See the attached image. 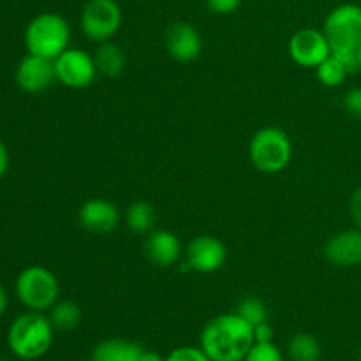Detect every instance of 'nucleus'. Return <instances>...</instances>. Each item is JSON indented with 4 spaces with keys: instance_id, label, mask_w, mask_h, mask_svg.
Masks as SVG:
<instances>
[{
    "instance_id": "obj_1",
    "label": "nucleus",
    "mask_w": 361,
    "mask_h": 361,
    "mask_svg": "<svg viewBox=\"0 0 361 361\" xmlns=\"http://www.w3.org/2000/svg\"><path fill=\"white\" fill-rule=\"evenodd\" d=\"M254 342V326L236 312L210 319L200 335V348L212 361H243Z\"/></svg>"
},
{
    "instance_id": "obj_2",
    "label": "nucleus",
    "mask_w": 361,
    "mask_h": 361,
    "mask_svg": "<svg viewBox=\"0 0 361 361\" xmlns=\"http://www.w3.org/2000/svg\"><path fill=\"white\" fill-rule=\"evenodd\" d=\"M53 335L55 328L51 321L42 316V312L28 310L11 323L7 344L13 355L20 360H39L51 349Z\"/></svg>"
},
{
    "instance_id": "obj_3",
    "label": "nucleus",
    "mask_w": 361,
    "mask_h": 361,
    "mask_svg": "<svg viewBox=\"0 0 361 361\" xmlns=\"http://www.w3.org/2000/svg\"><path fill=\"white\" fill-rule=\"evenodd\" d=\"M71 27L59 13H41L25 30V46L30 55L55 60L69 48Z\"/></svg>"
},
{
    "instance_id": "obj_4",
    "label": "nucleus",
    "mask_w": 361,
    "mask_h": 361,
    "mask_svg": "<svg viewBox=\"0 0 361 361\" xmlns=\"http://www.w3.org/2000/svg\"><path fill=\"white\" fill-rule=\"evenodd\" d=\"M249 157L257 171L274 175L288 168L291 162L293 143L279 127H263L250 140Z\"/></svg>"
},
{
    "instance_id": "obj_5",
    "label": "nucleus",
    "mask_w": 361,
    "mask_h": 361,
    "mask_svg": "<svg viewBox=\"0 0 361 361\" xmlns=\"http://www.w3.org/2000/svg\"><path fill=\"white\" fill-rule=\"evenodd\" d=\"M16 295L20 302L34 312H46L60 296V286L55 274L44 267H28L16 279Z\"/></svg>"
},
{
    "instance_id": "obj_6",
    "label": "nucleus",
    "mask_w": 361,
    "mask_h": 361,
    "mask_svg": "<svg viewBox=\"0 0 361 361\" xmlns=\"http://www.w3.org/2000/svg\"><path fill=\"white\" fill-rule=\"evenodd\" d=\"M334 51H356L361 44V6L345 2L334 7L323 23Z\"/></svg>"
},
{
    "instance_id": "obj_7",
    "label": "nucleus",
    "mask_w": 361,
    "mask_h": 361,
    "mask_svg": "<svg viewBox=\"0 0 361 361\" xmlns=\"http://www.w3.org/2000/svg\"><path fill=\"white\" fill-rule=\"evenodd\" d=\"M123 14L116 0H88L80 16L85 37L95 44L108 42L118 34Z\"/></svg>"
},
{
    "instance_id": "obj_8",
    "label": "nucleus",
    "mask_w": 361,
    "mask_h": 361,
    "mask_svg": "<svg viewBox=\"0 0 361 361\" xmlns=\"http://www.w3.org/2000/svg\"><path fill=\"white\" fill-rule=\"evenodd\" d=\"M53 63H55L56 81L63 87L76 88V90L94 83L97 74L94 55L80 48H67L53 60Z\"/></svg>"
},
{
    "instance_id": "obj_9",
    "label": "nucleus",
    "mask_w": 361,
    "mask_h": 361,
    "mask_svg": "<svg viewBox=\"0 0 361 361\" xmlns=\"http://www.w3.org/2000/svg\"><path fill=\"white\" fill-rule=\"evenodd\" d=\"M288 53L295 63L305 69H316L331 55V46L323 30L302 28L289 39Z\"/></svg>"
},
{
    "instance_id": "obj_10",
    "label": "nucleus",
    "mask_w": 361,
    "mask_h": 361,
    "mask_svg": "<svg viewBox=\"0 0 361 361\" xmlns=\"http://www.w3.org/2000/svg\"><path fill=\"white\" fill-rule=\"evenodd\" d=\"M228 249L217 236L200 235L189 242L185 249V261L190 270L197 274H214L224 267Z\"/></svg>"
},
{
    "instance_id": "obj_11",
    "label": "nucleus",
    "mask_w": 361,
    "mask_h": 361,
    "mask_svg": "<svg viewBox=\"0 0 361 361\" xmlns=\"http://www.w3.org/2000/svg\"><path fill=\"white\" fill-rule=\"evenodd\" d=\"M164 46L168 55L176 62H192L201 55L203 39L200 30L187 21H175L164 34Z\"/></svg>"
},
{
    "instance_id": "obj_12",
    "label": "nucleus",
    "mask_w": 361,
    "mask_h": 361,
    "mask_svg": "<svg viewBox=\"0 0 361 361\" xmlns=\"http://www.w3.org/2000/svg\"><path fill=\"white\" fill-rule=\"evenodd\" d=\"M56 81L55 63L49 59L28 53L16 67V83L27 94H39Z\"/></svg>"
},
{
    "instance_id": "obj_13",
    "label": "nucleus",
    "mask_w": 361,
    "mask_h": 361,
    "mask_svg": "<svg viewBox=\"0 0 361 361\" xmlns=\"http://www.w3.org/2000/svg\"><path fill=\"white\" fill-rule=\"evenodd\" d=\"M78 222L94 235H108L120 224V210L115 203L101 197L85 201L78 210Z\"/></svg>"
},
{
    "instance_id": "obj_14",
    "label": "nucleus",
    "mask_w": 361,
    "mask_h": 361,
    "mask_svg": "<svg viewBox=\"0 0 361 361\" xmlns=\"http://www.w3.org/2000/svg\"><path fill=\"white\" fill-rule=\"evenodd\" d=\"M323 252L324 257L335 267H361V229H344V231L330 236Z\"/></svg>"
},
{
    "instance_id": "obj_15",
    "label": "nucleus",
    "mask_w": 361,
    "mask_h": 361,
    "mask_svg": "<svg viewBox=\"0 0 361 361\" xmlns=\"http://www.w3.org/2000/svg\"><path fill=\"white\" fill-rule=\"evenodd\" d=\"M143 250L152 264L159 268H168L178 263L182 257V242L173 231L154 229L147 235Z\"/></svg>"
},
{
    "instance_id": "obj_16",
    "label": "nucleus",
    "mask_w": 361,
    "mask_h": 361,
    "mask_svg": "<svg viewBox=\"0 0 361 361\" xmlns=\"http://www.w3.org/2000/svg\"><path fill=\"white\" fill-rule=\"evenodd\" d=\"M143 348L126 338H106L92 349V361H137Z\"/></svg>"
},
{
    "instance_id": "obj_17",
    "label": "nucleus",
    "mask_w": 361,
    "mask_h": 361,
    "mask_svg": "<svg viewBox=\"0 0 361 361\" xmlns=\"http://www.w3.org/2000/svg\"><path fill=\"white\" fill-rule=\"evenodd\" d=\"M94 60L95 67H97V73L108 78L120 76L123 73V69H126L127 63L126 51L111 41L99 44V48L94 53Z\"/></svg>"
},
{
    "instance_id": "obj_18",
    "label": "nucleus",
    "mask_w": 361,
    "mask_h": 361,
    "mask_svg": "<svg viewBox=\"0 0 361 361\" xmlns=\"http://www.w3.org/2000/svg\"><path fill=\"white\" fill-rule=\"evenodd\" d=\"M48 312V319L59 331H73L74 328L80 326L83 319L81 307L73 300H62V302L59 300Z\"/></svg>"
},
{
    "instance_id": "obj_19",
    "label": "nucleus",
    "mask_w": 361,
    "mask_h": 361,
    "mask_svg": "<svg viewBox=\"0 0 361 361\" xmlns=\"http://www.w3.org/2000/svg\"><path fill=\"white\" fill-rule=\"evenodd\" d=\"M126 224L136 235H148L155 226L154 207L148 201H134L126 212Z\"/></svg>"
},
{
    "instance_id": "obj_20",
    "label": "nucleus",
    "mask_w": 361,
    "mask_h": 361,
    "mask_svg": "<svg viewBox=\"0 0 361 361\" xmlns=\"http://www.w3.org/2000/svg\"><path fill=\"white\" fill-rule=\"evenodd\" d=\"M288 356L293 361H319V341L310 334L293 335L288 342Z\"/></svg>"
},
{
    "instance_id": "obj_21",
    "label": "nucleus",
    "mask_w": 361,
    "mask_h": 361,
    "mask_svg": "<svg viewBox=\"0 0 361 361\" xmlns=\"http://www.w3.org/2000/svg\"><path fill=\"white\" fill-rule=\"evenodd\" d=\"M316 76L324 87L328 88H337L341 87L349 76V71L345 69L344 63L337 59V56L330 55L323 63L316 67Z\"/></svg>"
},
{
    "instance_id": "obj_22",
    "label": "nucleus",
    "mask_w": 361,
    "mask_h": 361,
    "mask_svg": "<svg viewBox=\"0 0 361 361\" xmlns=\"http://www.w3.org/2000/svg\"><path fill=\"white\" fill-rule=\"evenodd\" d=\"M236 314L242 319H245L250 326H257L261 323L268 321V309L264 305L263 300L254 298V296H247L236 307Z\"/></svg>"
},
{
    "instance_id": "obj_23",
    "label": "nucleus",
    "mask_w": 361,
    "mask_h": 361,
    "mask_svg": "<svg viewBox=\"0 0 361 361\" xmlns=\"http://www.w3.org/2000/svg\"><path fill=\"white\" fill-rule=\"evenodd\" d=\"M243 361H284V355L274 342H254Z\"/></svg>"
},
{
    "instance_id": "obj_24",
    "label": "nucleus",
    "mask_w": 361,
    "mask_h": 361,
    "mask_svg": "<svg viewBox=\"0 0 361 361\" xmlns=\"http://www.w3.org/2000/svg\"><path fill=\"white\" fill-rule=\"evenodd\" d=\"M166 361H212L207 356V353L201 348H194V345H182L176 348L166 356Z\"/></svg>"
},
{
    "instance_id": "obj_25",
    "label": "nucleus",
    "mask_w": 361,
    "mask_h": 361,
    "mask_svg": "<svg viewBox=\"0 0 361 361\" xmlns=\"http://www.w3.org/2000/svg\"><path fill=\"white\" fill-rule=\"evenodd\" d=\"M344 108L348 109L349 115L361 120V87L351 88L344 95Z\"/></svg>"
},
{
    "instance_id": "obj_26",
    "label": "nucleus",
    "mask_w": 361,
    "mask_h": 361,
    "mask_svg": "<svg viewBox=\"0 0 361 361\" xmlns=\"http://www.w3.org/2000/svg\"><path fill=\"white\" fill-rule=\"evenodd\" d=\"M208 9L214 14H233L240 6H242V0H207Z\"/></svg>"
},
{
    "instance_id": "obj_27",
    "label": "nucleus",
    "mask_w": 361,
    "mask_h": 361,
    "mask_svg": "<svg viewBox=\"0 0 361 361\" xmlns=\"http://www.w3.org/2000/svg\"><path fill=\"white\" fill-rule=\"evenodd\" d=\"M349 214H351V219L356 224V228L361 229V187L353 192L351 201H349Z\"/></svg>"
},
{
    "instance_id": "obj_28",
    "label": "nucleus",
    "mask_w": 361,
    "mask_h": 361,
    "mask_svg": "<svg viewBox=\"0 0 361 361\" xmlns=\"http://www.w3.org/2000/svg\"><path fill=\"white\" fill-rule=\"evenodd\" d=\"M274 328L270 323H261L254 326V341L256 342H274Z\"/></svg>"
},
{
    "instance_id": "obj_29",
    "label": "nucleus",
    "mask_w": 361,
    "mask_h": 361,
    "mask_svg": "<svg viewBox=\"0 0 361 361\" xmlns=\"http://www.w3.org/2000/svg\"><path fill=\"white\" fill-rule=\"evenodd\" d=\"M7 169H9V152H7L6 145L0 141V180L4 178Z\"/></svg>"
},
{
    "instance_id": "obj_30",
    "label": "nucleus",
    "mask_w": 361,
    "mask_h": 361,
    "mask_svg": "<svg viewBox=\"0 0 361 361\" xmlns=\"http://www.w3.org/2000/svg\"><path fill=\"white\" fill-rule=\"evenodd\" d=\"M137 361H166V358L162 355H159L157 351H147V349H143V353H141Z\"/></svg>"
},
{
    "instance_id": "obj_31",
    "label": "nucleus",
    "mask_w": 361,
    "mask_h": 361,
    "mask_svg": "<svg viewBox=\"0 0 361 361\" xmlns=\"http://www.w3.org/2000/svg\"><path fill=\"white\" fill-rule=\"evenodd\" d=\"M7 302H9V300H7V293H6V289L2 288V286H0V317L4 316V312H6V309H7Z\"/></svg>"
},
{
    "instance_id": "obj_32",
    "label": "nucleus",
    "mask_w": 361,
    "mask_h": 361,
    "mask_svg": "<svg viewBox=\"0 0 361 361\" xmlns=\"http://www.w3.org/2000/svg\"><path fill=\"white\" fill-rule=\"evenodd\" d=\"M358 60H360V66H361V44L358 46Z\"/></svg>"
},
{
    "instance_id": "obj_33",
    "label": "nucleus",
    "mask_w": 361,
    "mask_h": 361,
    "mask_svg": "<svg viewBox=\"0 0 361 361\" xmlns=\"http://www.w3.org/2000/svg\"><path fill=\"white\" fill-rule=\"evenodd\" d=\"M358 356H360V361H361V345H360V353H358Z\"/></svg>"
}]
</instances>
